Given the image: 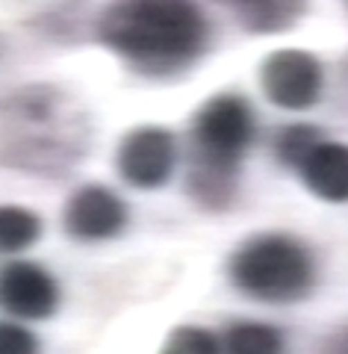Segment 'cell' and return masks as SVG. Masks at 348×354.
Returning <instances> with one entry per match:
<instances>
[{
    "instance_id": "7a4b0ae2",
    "label": "cell",
    "mask_w": 348,
    "mask_h": 354,
    "mask_svg": "<svg viewBox=\"0 0 348 354\" xmlns=\"http://www.w3.org/2000/svg\"><path fill=\"white\" fill-rule=\"evenodd\" d=\"M257 118L251 104L237 92L210 97L192 118V151L186 169V192L207 213L233 204L239 165L251 148Z\"/></svg>"
},
{
    "instance_id": "9c48e42d",
    "label": "cell",
    "mask_w": 348,
    "mask_h": 354,
    "mask_svg": "<svg viewBox=\"0 0 348 354\" xmlns=\"http://www.w3.org/2000/svg\"><path fill=\"white\" fill-rule=\"evenodd\" d=\"M307 189L328 204H348V145L322 139L298 165Z\"/></svg>"
},
{
    "instance_id": "8992f818",
    "label": "cell",
    "mask_w": 348,
    "mask_h": 354,
    "mask_svg": "<svg viewBox=\"0 0 348 354\" xmlns=\"http://www.w3.org/2000/svg\"><path fill=\"white\" fill-rule=\"evenodd\" d=\"M177 162V142L165 127H133L116 151V165L125 183L136 189H160Z\"/></svg>"
},
{
    "instance_id": "ba28073f",
    "label": "cell",
    "mask_w": 348,
    "mask_h": 354,
    "mask_svg": "<svg viewBox=\"0 0 348 354\" xmlns=\"http://www.w3.org/2000/svg\"><path fill=\"white\" fill-rule=\"evenodd\" d=\"M0 307L27 322L51 319L59 307V286L51 272L36 263H9L0 269Z\"/></svg>"
},
{
    "instance_id": "4fadbf2b",
    "label": "cell",
    "mask_w": 348,
    "mask_h": 354,
    "mask_svg": "<svg viewBox=\"0 0 348 354\" xmlns=\"http://www.w3.org/2000/svg\"><path fill=\"white\" fill-rule=\"evenodd\" d=\"M324 136L319 133V127H313V124H293V127H286L277 136L275 153H277V160L284 165H289V169L298 171V165L307 160V153L316 148Z\"/></svg>"
},
{
    "instance_id": "52a82bcc",
    "label": "cell",
    "mask_w": 348,
    "mask_h": 354,
    "mask_svg": "<svg viewBox=\"0 0 348 354\" xmlns=\"http://www.w3.org/2000/svg\"><path fill=\"white\" fill-rule=\"evenodd\" d=\"M65 234L80 242H104L118 236L127 225L125 201L100 183L80 186L62 209Z\"/></svg>"
},
{
    "instance_id": "2e32d148",
    "label": "cell",
    "mask_w": 348,
    "mask_h": 354,
    "mask_svg": "<svg viewBox=\"0 0 348 354\" xmlns=\"http://www.w3.org/2000/svg\"><path fill=\"white\" fill-rule=\"evenodd\" d=\"M345 6H348V0H345Z\"/></svg>"
},
{
    "instance_id": "30bf717a",
    "label": "cell",
    "mask_w": 348,
    "mask_h": 354,
    "mask_svg": "<svg viewBox=\"0 0 348 354\" xmlns=\"http://www.w3.org/2000/svg\"><path fill=\"white\" fill-rule=\"evenodd\" d=\"M228 6L237 24L254 36H275L293 30L307 12V0H219Z\"/></svg>"
},
{
    "instance_id": "3957f363",
    "label": "cell",
    "mask_w": 348,
    "mask_h": 354,
    "mask_svg": "<svg viewBox=\"0 0 348 354\" xmlns=\"http://www.w3.org/2000/svg\"><path fill=\"white\" fill-rule=\"evenodd\" d=\"M51 88H30L0 109V162L53 174L83 157V139Z\"/></svg>"
},
{
    "instance_id": "5b68a950",
    "label": "cell",
    "mask_w": 348,
    "mask_h": 354,
    "mask_svg": "<svg viewBox=\"0 0 348 354\" xmlns=\"http://www.w3.org/2000/svg\"><path fill=\"white\" fill-rule=\"evenodd\" d=\"M263 95L280 109L301 113L316 106L324 88V68L322 62L307 50L284 48L268 53L260 68Z\"/></svg>"
},
{
    "instance_id": "5bb4252c",
    "label": "cell",
    "mask_w": 348,
    "mask_h": 354,
    "mask_svg": "<svg viewBox=\"0 0 348 354\" xmlns=\"http://www.w3.org/2000/svg\"><path fill=\"white\" fill-rule=\"evenodd\" d=\"M163 351H168V354H212V351H219V339H216V334H210L207 328L181 325L165 337Z\"/></svg>"
},
{
    "instance_id": "6da1fadb",
    "label": "cell",
    "mask_w": 348,
    "mask_h": 354,
    "mask_svg": "<svg viewBox=\"0 0 348 354\" xmlns=\"http://www.w3.org/2000/svg\"><path fill=\"white\" fill-rule=\"evenodd\" d=\"M98 36L142 77H174L207 48V18L195 0H112Z\"/></svg>"
},
{
    "instance_id": "9a60e30c",
    "label": "cell",
    "mask_w": 348,
    "mask_h": 354,
    "mask_svg": "<svg viewBox=\"0 0 348 354\" xmlns=\"http://www.w3.org/2000/svg\"><path fill=\"white\" fill-rule=\"evenodd\" d=\"M39 339L21 322H0V354H33Z\"/></svg>"
},
{
    "instance_id": "8fae6325",
    "label": "cell",
    "mask_w": 348,
    "mask_h": 354,
    "mask_svg": "<svg viewBox=\"0 0 348 354\" xmlns=\"http://www.w3.org/2000/svg\"><path fill=\"white\" fill-rule=\"evenodd\" d=\"M42 236V218L27 207H0V254H18L36 245Z\"/></svg>"
},
{
    "instance_id": "277c9868",
    "label": "cell",
    "mask_w": 348,
    "mask_h": 354,
    "mask_svg": "<svg viewBox=\"0 0 348 354\" xmlns=\"http://www.w3.org/2000/svg\"><path fill=\"white\" fill-rule=\"evenodd\" d=\"M228 274L248 298L266 304H293L313 290L316 263L295 236L260 234L230 254Z\"/></svg>"
},
{
    "instance_id": "7c38bea8",
    "label": "cell",
    "mask_w": 348,
    "mask_h": 354,
    "mask_svg": "<svg viewBox=\"0 0 348 354\" xmlns=\"http://www.w3.org/2000/svg\"><path fill=\"white\" fill-rule=\"evenodd\" d=\"M224 348L230 354H277L286 348V339L277 328L263 322H237L224 330Z\"/></svg>"
}]
</instances>
